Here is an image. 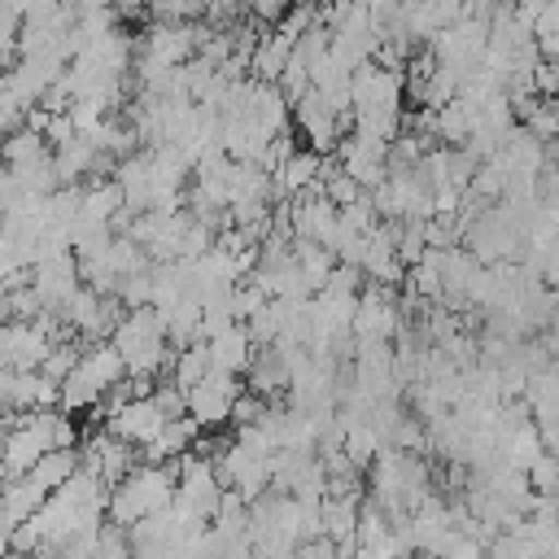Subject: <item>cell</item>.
Masks as SVG:
<instances>
[{
    "label": "cell",
    "instance_id": "obj_1",
    "mask_svg": "<svg viewBox=\"0 0 559 559\" xmlns=\"http://www.w3.org/2000/svg\"><path fill=\"white\" fill-rule=\"evenodd\" d=\"M79 432L61 411H31V415H13L4 445H0V480H17L26 476L44 454L52 450H74Z\"/></svg>",
    "mask_w": 559,
    "mask_h": 559
},
{
    "label": "cell",
    "instance_id": "obj_2",
    "mask_svg": "<svg viewBox=\"0 0 559 559\" xmlns=\"http://www.w3.org/2000/svg\"><path fill=\"white\" fill-rule=\"evenodd\" d=\"M175 489H179V459L175 463H140L127 480H118L109 489V524L131 533L135 524H144L148 515H162L175 507Z\"/></svg>",
    "mask_w": 559,
    "mask_h": 559
},
{
    "label": "cell",
    "instance_id": "obj_3",
    "mask_svg": "<svg viewBox=\"0 0 559 559\" xmlns=\"http://www.w3.org/2000/svg\"><path fill=\"white\" fill-rule=\"evenodd\" d=\"M109 345L122 354L131 380H153L162 367L175 362V349H170V336H166V323L157 310H127L118 319Z\"/></svg>",
    "mask_w": 559,
    "mask_h": 559
},
{
    "label": "cell",
    "instance_id": "obj_4",
    "mask_svg": "<svg viewBox=\"0 0 559 559\" xmlns=\"http://www.w3.org/2000/svg\"><path fill=\"white\" fill-rule=\"evenodd\" d=\"M227 498V485L218 480V467L205 454H183L179 459V489H175V511L192 524H214L218 507Z\"/></svg>",
    "mask_w": 559,
    "mask_h": 559
},
{
    "label": "cell",
    "instance_id": "obj_5",
    "mask_svg": "<svg viewBox=\"0 0 559 559\" xmlns=\"http://www.w3.org/2000/svg\"><path fill=\"white\" fill-rule=\"evenodd\" d=\"M293 122H297L306 148L319 153V157H336V148H341V140H345V127H354V122H345L336 109H328V100H323L314 87H310V96H301V100L293 105Z\"/></svg>",
    "mask_w": 559,
    "mask_h": 559
},
{
    "label": "cell",
    "instance_id": "obj_6",
    "mask_svg": "<svg viewBox=\"0 0 559 559\" xmlns=\"http://www.w3.org/2000/svg\"><path fill=\"white\" fill-rule=\"evenodd\" d=\"M188 397V419L197 424V428H223L231 415H236V402H240V384H236V376H223V371H210L197 389H188L183 393Z\"/></svg>",
    "mask_w": 559,
    "mask_h": 559
},
{
    "label": "cell",
    "instance_id": "obj_7",
    "mask_svg": "<svg viewBox=\"0 0 559 559\" xmlns=\"http://www.w3.org/2000/svg\"><path fill=\"white\" fill-rule=\"evenodd\" d=\"M288 231H293V240H310V245L332 249L336 231H341V210L323 197V188H314V192L288 201Z\"/></svg>",
    "mask_w": 559,
    "mask_h": 559
},
{
    "label": "cell",
    "instance_id": "obj_8",
    "mask_svg": "<svg viewBox=\"0 0 559 559\" xmlns=\"http://www.w3.org/2000/svg\"><path fill=\"white\" fill-rule=\"evenodd\" d=\"M79 288H83V275H79L74 253H61V258H48V262L31 266V293L44 306V314H57Z\"/></svg>",
    "mask_w": 559,
    "mask_h": 559
},
{
    "label": "cell",
    "instance_id": "obj_9",
    "mask_svg": "<svg viewBox=\"0 0 559 559\" xmlns=\"http://www.w3.org/2000/svg\"><path fill=\"white\" fill-rule=\"evenodd\" d=\"M336 162H341V170H345L362 192H376V188L389 179V144L362 140V135H354V131L341 140Z\"/></svg>",
    "mask_w": 559,
    "mask_h": 559
},
{
    "label": "cell",
    "instance_id": "obj_10",
    "mask_svg": "<svg viewBox=\"0 0 559 559\" xmlns=\"http://www.w3.org/2000/svg\"><path fill=\"white\" fill-rule=\"evenodd\" d=\"M79 459H83V467L96 472L109 489H114L118 480H127V476L144 463V454H140L135 445H127L122 437H114V432H96V437L87 441V450H79Z\"/></svg>",
    "mask_w": 559,
    "mask_h": 559
},
{
    "label": "cell",
    "instance_id": "obj_11",
    "mask_svg": "<svg viewBox=\"0 0 559 559\" xmlns=\"http://www.w3.org/2000/svg\"><path fill=\"white\" fill-rule=\"evenodd\" d=\"M397 332V306L389 288L371 284L358 293V314H354V345H389Z\"/></svg>",
    "mask_w": 559,
    "mask_h": 559
},
{
    "label": "cell",
    "instance_id": "obj_12",
    "mask_svg": "<svg viewBox=\"0 0 559 559\" xmlns=\"http://www.w3.org/2000/svg\"><path fill=\"white\" fill-rule=\"evenodd\" d=\"M170 424V415L157 406V397L148 393V397H135V402H127L118 415H109L105 419V432H114V437H122L127 445H135V450H144V445H153L157 441V432Z\"/></svg>",
    "mask_w": 559,
    "mask_h": 559
},
{
    "label": "cell",
    "instance_id": "obj_13",
    "mask_svg": "<svg viewBox=\"0 0 559 559\" xmlns=\"http://www.w3.org/2000/svg\"><path fill=\"white\" fill-rule=\"evenodd\" d=\"M114 183L122 188V201H127V214L131 218L148 214V205H153V153L148 148H135L131 157L114 162Z\"/></svg>",
    "mask_w": 559,
    "mask_h": 559
},
{
    "label": "cell",
    "instance_id": "obj_14",
    "mask_svg": "<svg viewBox=\"0 0 559 559\" xmlns=\"http://www.w3.org/2000/svg\"><path fill=\"white\" fill-rule=\"evenodd\" d=\"M205 345H210V367L223 371V376H240V371H249V362H253V354H258V345H253V336L245 332V323H236V328L210 336Z\"/></svg>",
    "mask_w": 559,
    "mask_h": 559
},
{
    "label": "cell",
    "instance_id": "obj_15",
    "mask_svg": "<svg viewBox=\"0 0 559 559\" xmlns=\"http://www.w3.org/2000/svg\"><path fill=\"white\" fill-rule=\"evenodd\" d=\"M52 162H57V179H61V188H79L83 175H96L100 166H109V157H105L87 135H79V140H70L66 148H57Z\"/></svg>",
    "mask_w": 559,
    "mask_h": 559
},
{
    "label": "cell",
    "instance_id": "obj_16",
    "mask_svg": "<svg viewBox=\"0 0 559 559\" xmlns=\"http://www.w3.org/2000/svg\"><path fill=\"white\" fill-rule=\"evenodd\" d=\"M197 432H201V428H197L188 415L170 419V424L157 432V441H153V445H144V463H175V459L192 454V445H197Z\"/></svg>",
    "mask_w": 559,
    "mask_h": 559
},
{
    "label": "cell",
    "instance_id": "obj_17",
    "mask_svg": "<svg viewBox=\"0 0 559 559\" xmlns=\"http://www.w3.org/2000/svg\"><path fill=\"white\" fill-rule=\"evenodd\" d=\"M245 376H249V389H253L258 397H266V402H275V393H288V367L280 362V354H275V345H266V349H258Z\"/></svg>",
    "mask_w": 559,
    "mask_h": 559
},
{
    "label": "cell",
    "instance_id": "obj_18",
    "mask_svg": "<svg viewBox=\"0 0 559 559\" xmlns=\"http://www.w3.org/2000/svg\"><path fill=\"white\" fill-rule=\"evenodd\" d=\"M79 367L92 376V384L100 389V393H109L114 384H122L127 380V362H122V354L109 345V341H100V345H92V349H83V358H79Z\"/></svg>",
    "mask_w": 559,
    "mask_h": 559
},
{
    "label": "cell",
    "instance_id": "obj_19",
    "mask_svg": "<svg viewBox=\"0 0 559 559\" xmlns=\"http://www.w3.org/2000/svg\"><path fill=\"white\" fill-rule=\"evenodd\" d=\"M210 371H214V367H210V345L201 341V345H188V349L175 354V362H170V384H175L179 393H188V389H197Z\"/></svg>",
    "mask_w": 559,
    "mask_h": 559
},
{
    "label": "cell",
    "instance_id": "obj_20",
    "mask_svg": "<svg viewBox=\"0 0 559 559\" xmlns=\"http://www.w3.org/2000/svg\"><path fill=\"white\" fill-rule=\"evenodd\" d=\"M293 253H297V262H301V275H306V284H310V293H323V284H328L332 271H336L332 249L310 245V240H293Z\"/></svg>",
    "mask_w": 559,
    "mask_h": 559
},
{
    "label": "cell",
    "instance_id": "obj_21",
    "mask_svg": "<svg viewBox=\"0 0 559 559\" xmlns=\"http://www.w3.org/2000/svg\"><path fill=\"white\" fill-rule=\"evenodd\" d=\"M542 454H546V441H542V432L533 428V419L520 424V428L511 432V441H507V467H515V472L528 476V467H533Z\"/></svg>",
    "mask_w": 559,
    "mask_h": 559
},
{
    "label": "cell",
    "instance_id": "obj_22",
    "mask_svg": "<svg viewBox=\"0 0 559 559\" xmlns=\"http://www.w3.org/2000/svg\"><path fill=\"white\" fill-rule=\"evenodd\" d=\"M44 153H52L48 148V140L44 135H35L31 127H17L13 135H4V144H0V162L13 170V166H26V162H35V157H44Z\"/></svg>",
    "mask_w": 559,
    "mask_h": 559
},
{
    "label": "cell",
    "instance_id": "obj_23",
    "mask_svg": "<svg viewBox=\"0 0 559 559\" xmlns=\"http://www.w3.org/2000/svg\"><path fill=\"white\" fill-rule=\"evenodd\" d=\"M105 402V393L92 384V376L83 371V367H74L70 376H66V384H61V406L66 411H92V406H100Z\"/></svg>",
    "mask_w": 559,
    "mask_h": 559
},
{
    "label": "cell",
    "instance_id": "obj_24",
    "mask_svg": "<svg viewBox=\"0 0 559 559\" xmlns=\"http://www.w3.org/2000/svg\"><path fill=\"white\" fill-rule=\"evenodd\" d=\"M489 559H546V550L524 533V528H515V533H502V537H493V546H489Z\"/></svg>",
    "mask_w": 559,
    "mask_h": 559
},
{
    "label": "cell",
    "instance_id": "obj_25",
    "mask_svg": "<svg viewBox=\"0 0 559 559\" xmlns=\"http://www.w3.org/2000/svg\"><path fill=\"white\" fill-rule=\"evenodd\" d=\"M79 358H83V354H79V345H74V341H57V345H52V354L44 358L39 376H44V380H52V384H66V376L79 367Z\"/></svg>",
    "mask_w": 559,
    "mask_h": 559
},
{
    "label": "cell",
    "instance_id": "obj_26",
    "mask_svg": "<svg viewBox=\"0 0 559 559\" xmlns=\"http://www.w3.org/2000/svg\"><path fill=\"white\" fill-rule=\"evenodd\" d=\"M528 489L537 498H559V454H542L533 467H528Z\"/></svg>",
    "mask_w": 559,
    "mask_h": 559
},
{
    "label": "cell",
    "instance_id": "obj_27",
    "mask_svg": "<svg viewBox=\"0 0 559 559\" xmlns=\"http://www.w3.org/2000/svg\"><path fill=\"white\" fill-rule=\"evenodd\" d=\"M96 559H135V555H131V537H127L122 528L105 524V528H100V546H96Z\"/></svg>",
    "mask_w": 559,
    "mask_h": 559
},
{
    "label": "cell",
    "instance_id": "obj_28",
    "mask_svg": "<svg viewBox=\"0 0 559 559\" xmlns=\"http://www.w3.org/2000/svg\"><path fill=\"white\" fill-rule=\"evenodd\" d=\"M550 35H559V4H542L537 26H533V39H550Z\"/></svg>",
    "mask_w": 559,
    "mask_h": 559
},
{
    "label": "cell",
    "instance_id": "obj_29",
    "mask_svg": "<svg viewBox=\"0 0 559 559\" xmlns=\"http://www.w3.org/2000/svg\"><path fill=\"white\" fill-rule=\"evenodd\" d=\"M249 13H253V17H262V22H275V26H280L288 9H284L280 0H262V4H249Z\"/></svg>",
    "mask_w": 559,
    "mask_h": 559
},
{
    "label": "cell",
    "instance_id": "obj_30",
    "mask_svg": "<svg viewBox=\"0 0 559 559\" xmlns=\"http://www.w3.org/2000/svg\"><path fill=\"white\" fill-rule=\"evenodd\" d=\"M542 280L550 284V288H559V240L550 245V253L542 258Z\"/></svg>",
    "mask_w": 559,
    "mask_h": 559
},
{
    "label": "cell",
    "instance_id": "obj_31",
    "mask_svg": "<svg viewBox=\"0 0 559 559\" xmlns=\"http://www.w3.org/2000/svg\"><path fill=\"white\" fill-rule=\"evenodd\" d=\"M13 533H17V528L0 515V559H9V555H13Z\"/></svg>",
    "mask_w": 559,
    "mask_h": 559
},
{
    "label": "cell",
    "instance_id": "obj_32",
    "mask_svg": "<svg viewBox=\"0 0 559 559\" xmlns=\"http://www.w3.org/2000/svg\"><path fill=\"white\" fill-rule=\"evenodd\" d=\"M9 371V323H0V376Z\"/></svg>",
    "mask_w": 559,
    "mask_h": 559
},
{
    "label": "cell",
    "instance_id": "obj_33",
    "mask_svg": "<svg viewBox=\"0 0 559 559\" xmlns=\"http://www.w3.org/2000/svg\"><path fill=\"white\" fill-rule=\"evenodd\" d=\"M354 559H384V555H380V550H367V546H358V550H354Z\"/></svg>",
    "mask_w": 559,
    "mask_h": 559
}]
</instances>
